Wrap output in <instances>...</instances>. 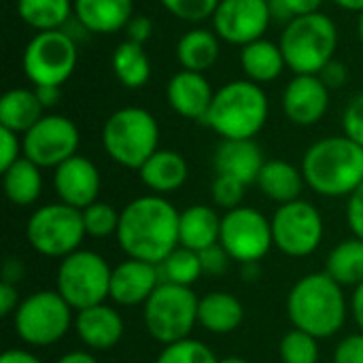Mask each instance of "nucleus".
Masks as SVG:
<instances>
[{
	"mask_svg": "<svg viewBox=\"0 0 363 363\" xmlns=\"http://www.w3.org/2000/svg\"><path fill=\"white\" fill-rule=\"evenodd\" d=\"M179 217L164 196H140L123 206L115 236L128 257L160 266L179 247Z\"/></svg>",
	"mask_w": 363,
	"mask_h": 363,
	"instance_id": "nucleus-1",
	"label": "nucleus"
},
{
	"mask_svg": "<svg viewBox=\"0 0 363 363\" xmlns=\"http://www.w3.org/2000/svg\"><path fill=\"white\" fill-rule=\"evenodd\" d=\"M302 174L323 198L351 196L363 183V147L349 136L321 138L304 153Z\"/></svg>",
	"mask_w": 363,
	"mask_h": 363,
	"instance_id": "nucleus-2",
	"label": "nucleus"
},
{
	"mask_svg": "<svg viewBox=\"0 0 363 363\" xmlns=\"http://www.w3.org/2000/svg\"><path fill=\"white\" fill-rule=\"evenodd\" d=\"M287 315L296 330L315 338H332L347 319L342 287L328 272L306 274L287 296Z\"/></svg>",
	"mask_w": 363,
	"mask_h": 363,
	"instance_id": "nucleus-3",
	"label": "nucleus"
},
{
	"mask_svg": "<svg viewBox=\"0 0 363 363\" xmlns=\"http://www.w3.org/2000/svg\"><path fill=\"white\" fill-rule=\"evenodd\" d=\"M268 119V96L253 81H230L215 91L202 123L223 140L255 138Z\"/></svg>",
	"mask_w": 363,
	"mask_h": 363,
	"instance_id": "nucleus-4",
	"label": "nucleus"
},
{
	"mask_svg": "<svg viewBox=\"0 0 363 363\" xmlns=\"http://www.w3.org/2000/svg\"><path fill=\"white\" fill-rule=\"evenodd\" d=\"M279 45L287 66L296 74H319L334 60L338 28L334 19L321 11L291 17Z\"/></svg>",
	"mask_w": 363,
	"mask_h": 363,
	"instance_id": "nucleus-5",
	"label": "nucleus"
},
{
	"mask_svg": "<svg viewBox=\"0 0 363 363\" xmlns=\"http://www.w3.org/2000/svg\"><path fill=\"white\" fill-rule=\"evenodd\" d=\"M102 145L113 162L130 170H140V166L157 151L160 125L147 108L125 106L106 119L102 128Z\"/></svg>",
	"mask_w": 363,
	"mask_h": 363,
	"instance_id": "nucleus-6",
	"label": "nucleus"
},
{
	"mask_svg": "<svg viewBox=\"0 0 363 363\" xmlns=\"http://www.w3.org/2000/svg\"><path fill=\"white\" fill-rule=\"evenodd\" d=\"M143 306V321L149 336L166 347L189 338L198 323L200 298L191 287L162 283Z\"/></svg>",
	"mask_w": 363,
	"mask_h": 363,
	"instance_id": "nucleus-7",
	"label": "nucleus"
},
{
	"mask_svg": "<svg viewBox=\"0 0 363 363\" xmlns=\"http://www.w3.org/2000/svg\"><path fill=\"white\" fill-rule=\"evenodd\" d=\"M111 274L113 268L102 255L79 249L60 262L55 291L79 313L111 298Z\"/></svg>",
	"mask_w": 363,
	"mask_h": 363,
	"instance_id": "nucleus-8",
	"label": "nucleus"
},
{
	"mask_svg": "<svg viewBox=\"0 0 363 363\" xmlns=\"http://www.w3.org/2000/svg\"><path fill=\"white\" fill-rule=\"evenodd\" d=\"M85 236L83 211L64 202L36 208L26 223V238L30 247L45 257H68L81 249Z\"/></svg>",
	"mask_w": 363,
	"mask_h": 363,
	"instance_id": "nucleus-9",
	"label": "nucleus"
},
{
	"mask_svg": "<svg viewBox=\"0 0 363 363\" xmlns=\"http://www.w3.org/2000/svg\"><path fill=\"white\" fill-rule=\"evenodd\" d=\"M72 308L57 291H36L21 300L13 315V325L21 342L30 347H49L62 340L72 319Z\"/></svg>",
	"mask_w": 363,
	"mask_h": 363,
	"instance_id": "nucleus-10",
	"label": "nucleus"
},
{
	"mask_svg": "<svg viewBox=\"0 0 363 363\" xmlns=\"http://www.w3.org/2000/svg\"><path fill=\"white\" fill-rule=\"evenodd\" d=\"M77 45L62 30L38 32L23 51V72L36 85H60L77 68Z\"/></svg>",
	"mask_w": 363,
	"mask_h": 363,
	"instance_id": "nucleus-11",
	"label": "nucleus"
},
{
	"mask_svg": "<svg viewBox=\"0 0 363 363\" xmlns=\"http://www.w3.org/2000/svg\"><path fill=\"white\" fill-rule=\"evenodd\" d=\"M219 245L234 262L259 264L274 247L272 223L255 208L238 206L221 217Z\"/></svg>",
	"mask_w": 363,
	"mask_h": 363,
	"instance_id": "nucleus-12",
	"label": "nucleus"
},
{
	"mask_svg": "<svg viewBox=\"0 0 363 363\" xmlns=\"http://www.w3.org/2000/svg\"><path fill=\"white\" fill-rule=\"evenodd\" d=\"M270 223L274 247L289 257H308L323 242V217L306 200L281 204Z\"/></svg>",
	"mask_w": 363,
	"mask_h": 363,
	"instance_id": "nucleus-13",
	"label": "nucleus"
},
{
	"mask_svg": "<svg viewBox=\"0 0 363 363\" xmlns=\"http://www.w3.org/2000/svg\"><path fill=\"white\" fill-rule=\"evenodd\" d=\"M23 157L34 162L38 168H57L79 149V130L64 115H43L23 138Z\"/></svg>",
	"mask_w": 363,
	"mask_h": 363,
	"instance_id": "nucleus-14",
	"label": "nucleus"
},
{
	"mask_svg": "<svg viewBox=\"0 0 363 363\" xmlns=\"http://www.w3.org/2000/svg\"><path fill=\"white\" fill-rule=\"evenodd\" d=\"M272 19L268 0H219L213 13L215 34L232 45H249L264 38Z\"/></svg>",
	"mask_w": 363,
	"mask_h": 363,
	"instance_id": "nucleus-15",
	"label": "nucleus"
},
{
	"mask_svg": "<svg viewBox=\"0 0 363 363\" xmlns=\"http://www.w3.org/2000/svg\"><path fill=\"white\" fill-rule=\"evenodd\" d=\"M53 187L60 202L83 211L89 204L98 202L102 179L91 160L83 155H72L55 168Z\"/></svg>",
	"mask_w": 363,
	"mask_h": 363,
	"instance_id": "nucleus-16",
	"label": "nucleus"
},
{
	"mask_svg": "<svg viewBox=\"0 0 363 363\" xmlns=\"http://www.w3.org/2000/svg\"><path fill=\"white\" fill-rule=\"evenodd\" d=\"M330 106V87L319 74H296L283 91V111L296 125L319 123Z\"/></svg>",
	"mask_w": 363,
	"mask_h": 363,
	"instance_id": "nucleus-17",
	"label": "nucleus"
},
{
	"mask_svg": "<svg viewBox=\"0 0 363 363\" xmlns=\"http://www.w3.org/2000/svg\"><path fill=\"white\" fill-rule=\"evenodd\" d=\"M160 285L162 274L155 264L128 257L113 268L111 300L119 306H138L145 304Z\"/></svg>",
	"mask_w": 363,
	"mask_h": 363,
	"instance_id": "nucleus-18",
	"label": "nucleus"
},
{
	"mask_svg": "<svg viewBox=\"0 0 363 363\" xmlns=\"http://www.w3.org/2000/svg\"><path fill=\"white\" fill-rule=\"evenodd\" d=\"M166 98L172 111L179 113L181 117L204 121L213 104L215 91L211 89V83L202 72L181 70L168 81Z\"/></svg>",
	"mask_w": 363,
	"mask_h": 363,
	"instance_id": "nucleus-19",
	"label": "nucleus"
},
{
	"mask_svg": "<svg viewBox=\"0 0 363 363\" xmlns=\"http://www.w3.org/2000/svg\"><path fill=\"white\" fill-rule=\"evenodd\" d=\"M74 332L87 349L111 351L123 338V319L113 306L98 304L77 313Z\"/></svg>",
	"mask_w": 363,
	"mask_h": 363,
	"instance_id": "nucleus-20",
	"label": "nucleus"
},
{
	"mask_svg": "<svg viewBox=\"0 0 363 363\" xmlns=\"http://www.w3.org/2000/svg\"><path fill=\"white\" fill-rule=\"evenodd\" d=\"M266 160L253 138L249 140H223L215 151L217 174H228L245 185L257 183V177Z\"/></svg>",
	"mask_w": 363,
	"mask_h": 363,
	"instance_id": "nucleus-21",
	"label": "nucleus"
},
{
	"mask_svg": "<svg viewBox=\"0 0 363 363\" xmlns=\"http://www.w3.org/2000/svg\"><path fill=\"white\" fill-rule=\"evenodd\" d=\"M221 217L206 204H194L179 217V247L202 253L208 247L219 245Z\"/></svg>",
	"mask_w": 363,
	"mask_h": 363,
	"instance_id": "nucleus-22",
	"label": "nucleus"
},
{
	"mask_svg": "<svg viewBox=\"0 0 363 363\" xmlns=\"http://www.w3.org/2000/svg\"><path fill=\"white\" fill-rule=\"evenodd\" d=\"M140 181L157 196L181 189L189 177L187 162L181 153L170 149H157L138 170Z\"/></svg>",
	"mask_w": 363,
	"mask_h": 363,
	"instance_id": "nucleus-23",
	"label": "nucleus"
},
{
	"mask_svg": "<svg viewBox=\"0 0 363 363\" xmlns=\"http://www.w3.org/2000/svg\"><path fill=\"white\" fill-rule=\"evenodd\" d=\"M74 13L83 28L96 34H113L134 17L132 0H74Z\"/></svg>",
	"mask_w": 363,
	"mask_h": 363,
	"instance_id": "nucleus-24",
	"label": "nucleus"
},
{
	"mask_svg": "<svg viewBox=\"0 0 363 363\" xmlns=\"http://www.w3.org/2000/svg\"><path fill=\"white\" fill-rule=\"evenodd\" d=\"M304 183L302 170L285 160H268L257 177V187L262 194L279 206L300 200Z\"/></svg>",
	"mask_w": 363,
	"mask_h": 363,
	"instance_id": "nucleus-25",
	"label": "nucleus"
},
{
	"mask_svg": "<svg viewBox=\"0 0 363 363\" xmlns=\"http://www.w3.org/2000/svg\"><path fill=\"white\" fill-rule=\"evenodd\" d=\"M245 308L240 300L228 291H213L200 298L198 323L211 334H232L240 328Z\"/></svg>",
	"mask_w": 363,
	"mask_h": 363,
	"instance_id": "nucleus-26",
	"label": "nucleus"
},
{
	"mask_svg": "<svg viewBox=\"0 0 363 363\" xmlns=\"http://www.w3.org/2000/svg\"><path fill=\"white\" fill-rule=\"evenodd\" d=\"M45 106L40 104L34 89L15 87L0 98V128L15 134H26L32 125L40 121Z\"/></svg>",
	"mask_w": 363,
	"mask_h": 363,
	"instance_id": "nucleus-27",
	"label": "nucleus"
},
{
	"mask_svg": "<svg viewBox=\"0 0 363 363\" xmlns=\"http://www.w3.org/2000/svg\"><path fill=\"white\" fill-rule=\"evenodd\" d=\"M240 64L249 81L257 85L279 79L283 68L287 66L281 45L266 40V38L245 45L240 51Z\"/></svg>",
	"mask_w": 363,
	"mask_h": 363,
	"instance_id": "nucleus-28",
	"label": "nucleus"
},
{
	"mask_svg": "<svg viewBox=\"0 0 363 363\" xmlns=\"http://www.w3.org/2000/svg\"><path fill=\"white\" fill-rule=\"evenodd\" d=\"M219 36L204 28H194L181 36L177 45V60L183 70L206 72L219 60Z\"/></svg>",
	"mask_w": 363,
	"mask_h": 363,
	"instance_id": "nucleus-29",
	"label": "nucleus"
},
{
	"mask_svg": "<svg viewBox=\"0 0 363 363\" xmlns=\"http://www.w3.org/2000/svg\"><path fill=\"white\" fill-rule=\"evenodd\" d=\"M4 196L15 206H30L40 198L43 177L40 168L28 157H19L11 168L2 172Z\"/></svg>",
	"mask_w": 363,
	"mask_h": 363,
	"instance_id": "nucleus-30",
	"label": "nucleus"
},
{
	"mask_svg": "<svg viewBox=\"0 0 363 363\" xmlns=\"http://www.w3.org/2000/svg\"><path fill=\"white\" fill-rule=\"evenodd\" d=\"M325 272L340 287H359L363 283V240L349 238L332 249L325 262Z\"/></svg>",
	"mask_w": 363,
	"mask_h": 363,
	"instance_id": "nucleus-31",
	"label": "nucleus"
},
{
	"mask_svg": "<svg viewBox=\"0 0 363 363\" xmlns=\"http://www.w3.org/2000/svg\"><path fill=\"white\" fill-rule=\"evenodd\" d=\"M113 72L130 89L145 87L151 79V62L143 45L125 40L113 53Z\"/></svg>",
	"mask_w": 363,
	"mask_h": 363,
	"instance_id": "nucleus-32",
	"label": "nucleus"
},
{
	"mask_svg": "<svg viewBox=\"0 0 363 363\" xmlns=\"http://www.w3.org/2000/svg\"><path fill=\"white\" fill-rule=\"evenodd\" d=\"M70 9V0H17L19 17L38 32L60 30L68 19Z\"/></svg>",
	"mask_w": 363,
	"mask_h": 363,
	"instance_id": "nucleus-33",
	"label": "nucleus"
},
{
	"mask_svg": "<svg viewBox=\"0 0 363 363\" xmlns=\"http://www.w3.org/2000/svg\"><path fill=\"white\" fill-rule=\"evenodd\" d=\"M157 268L162 274V283L181 287H191L204 272L200 253L185 247H177Z\"/></svg>",
	"mask_w": 363,
	"mask_h": 363,
	"instance_id": "nucleus-34",
	"label": "nucleus"
},
{
	"mask_svg": "<svg viewBox=\"0 0 363 363\" xmlns=\"http://www.w3.org/2000/svg\"><path fill=\"white\" fill-rule=\"evenodd\" d=\"M319 338L302 332V330H291L283 336L279 345L281 362L283 363H319Z\"/></svg>",
	"mask_w": 363,
	"mask_h": 363,
	"instance_id": "nucleus-35",
	"label": "nucleus"
},
{
	"mask_svg": "<svg viewBox=\"0 0 363 363\" xmlns=\"http://www.w3.org/2000/svg\"><path fill=\"white\" fill-rule=\"evenodd\" d=\"M155 363H219L215 353L200 340L185 338L172 345H166L157 355Z\"/></svg>",
	"mask_w": 363,
	"mask_h": 363,
	"instance_id": "nucleus-36",
	"label": "nucleus"
},
{
	"mask_svg": "<svg viewBox=\"0 0 363 363\" xmlns=\"http://www.w3.org/2000/svg\"><path fill=\"white\" fill-rule=\"evenodd\" d=\"M121 211H117L108 202H94L87 208H83V223L85 232L91 238H106L111 234H117Z\"/></svg>",
	"mask_w": 363,
	"mask_h": 363,
	"instance_id": "nucleus-37",
	"label": "nucleus"
},
{
	"mask_svg": "<svg viewBox=\"0 0 363 363\" xmlns=\"http://www.w3.org/2000/svg\"><path fill=\"white\" fill-rule=\"evenodd\" d=\"M166 11H170L174 17L183 21H204L206 17H213L219 0H160Z\"/></svg>",
	"mask_w": 363,
	"mask_h": 363,
	"instance_id": "nucleus-38",
	"label": "nucleus"
},
{
	"mask_svg": "<svg viewBox=\"0 0 363 363\" xmlns=\"http://www.w3.org/2000/svg\"><path fill=\"white\" fill-rule=\"evenodd\" d=\"M245 189L247 185L240 183L238 179L228 177V174H217V179L213 181V200L219 208L234 211L240 206L245 198Z\"/></svg>",
	"mask_w": 363,
	"mask_h": 363,
	"instance_id": "nucleus-39",
	"label": "nucleus"
},
{
	"mask_svg": "<svg viewBox=\"0 0 363 363\" xmlns=\"http://www.w3.org/2000/svg\"><path fill=\"white\" fill-rule=\"evenodd\" d=\"M342 128H345V136H349L351 140L363 147V94L355 96L345 108Z\"/></svg>",
	"mask_w": 363,
	"mask_h": 363,
	"instance_id": "nucleus-40",
	"label": "nucleus"
},
{
	"mask_svg": "<svg viewBox=\"0 0 363 363\" xmlns=\"http://www.w3.org/2000/svg\"><path fill=\"white\" fill-rule=\"evenodd\" d=\"M23 153V145L19 140V134L0 128V170L4 172L6 168H11Z\"/></svg>",
	"mask_w": 363,
	"mask_h": 363,
	"instance_id": "nucleus-41",
	"label": "nucleus"
},
{
	"mask_svg": "<svg viewBox=\"0 0 363 363\" xmlns=\"http://www.w3.org/2000/svg\"><path fill=\"white\" fill-rule=\"evenodd\" d=\"M334 363H363V332L340 340L334 351Z\"/></svg>",
	"mask_w": 363,
	"mask_h": 363,
	"instance_id": "nucleus-42",
	"label": "nucleus"
},
{
	"mask_svg": "<svg viewBox=\"0 0 363 363\" xmlns=\"http://www.w3.org/2000/svg\"><path fill=\"white\" fill-rule=\"evenodd\" d=\"M200 259H202V268L206 274H223L230 266V255L228 251L221 247V245H215V247H208L200 253Z\"/></svg>",
	"mask_w": 363,
	"mask_h": 363,
	"instance_id": "nucleus-43",
	"label": "nucleus"
},
{
	"mask_svg": "<svg viewBox=\"0 0 363 363\" xmlns=\"http://www.w3.org/2000/svg\"><path fill=\"white\" fill-rule=\"evenodd\" d=\"M347 223L355 238L363 240V183L349 196L347 204Z\"/></svg>",
	"mask_w": 363,
	"mask_h": 363,
	"instance_id": "nucleus-44",
	"label": "nucleus"
},
{
	"mask_svg": "<svg viewBox=\"0 0 363 363\" xmlns=\"http://www.w3.org/2000/svg\"><path fill=\"white\" fill-rule=\"evenodd\" d=\"M125 30H128V40L145 45L151 38V34H153V21L147 15H134L128 21Z\"/></svg>",
	"mask_w": 363,
	"mask_h": 363,
	"instance_id": "nucleus-45",
	"label": "nucleus"
},
{
	"mask_svg": "<svg viewBox=\"0 0 363 363\" xmlns=\"http://www.w3.org/2000/svg\"><path fill=\"white\" fill-rule=\"evenodd\" d=\"M319 77H321V81L330 87V89H334V87H342L345 83H347V68H345V64L342 62H338V60H332L321 72H319Z\"/></svg>",
	"mask_w": 363,
	"mask_h": 363,
	"instance_id": "nucleus-46",
	"label": "nucleus"
},
{
	"mask_svg": "<svg viewBox=\"0 0 363 363\" xmlns=\"http://www.w3.org/2000/svg\"><path fill=\"white\" fill-rule=\"evenodd\" d=\"M21 304L19 300V291L13 283H0V315L2 317H9V315H15L17 306Z\"/></svg>",
	"mask_w": 363,
	"mask_h": 363,
	"instance_id": "nucleus-47",
	"label": "nucleus"
},
{
	"mask_svg": "<svg viewBox=\"0 0 363 363\" xmlns=\"http://www.w3.org/2000/svg\"><path fill=\"white\" fill-rule=\"evenodd\" d=\"M321 2H323V0H281L283 9H285L287 13H291L294 17L319 13Z\"/></svg>",
	"mask_w": 363,
	"mask_h": 363,
	"instance_id": "nucleus-48",
	"label": "nucleus"
},
{
	"mask_svg": "<svg viewBox=\"0 0 363 363\" xmlns=\"http://www.w3.org/2000/svg\"><path fill=\"white\" fill-rule=\"evenodd\" d=\"M34 91H36V96H38V100H40V104L45 108L55 106L60 102V98H62V87L60 85H36Z\"/></svg>",
	"mask_w": 363,
	"mask_h": 363,
	"instance_id": "nucleus-49",
	"label": "nucleus"
},
{
	"mask_svg": "<svg viewBox=\"0 0 363 363\" xmlns=\"http://www.w3.org/2000/svg\"><path fill=\"white\" fill-rule=\"evenodd\" d=\"M0 363H43L34 353L30 351H21V349H11V351H4Z\"/></svg>",
	"mask_w": 363,
	"mask_h": 363,
	"instance_id": "nucleus-50",
	"label": "nucleus"
},
{
	"mask_svg": "<svg viewBox=\"0 0 363 363\" xmlns=\"http://www.w3.org/2000/svg\"><path fill=\"white\" fill-rule=\"evenodd\" d=\"M21 277H23V266H21V262L19 259H9L6 264H4V272H2V281L4 283H19L21 281Z\"/></svg>",
	"mask_w": 363,
	"mask_h": 363,
	"instance_id": "nucleus-51",
	"label": "nucleus"
},
{
	"mask_svg": "<svg viewBox=\"0 0 363 363\" xmlns=\"http://www.w3.org/2000/svg\"><path fill=\"white\" fill-rule=\"evenodd\" d=\"M351 308H353V317H355V323L357 328L363 332V283L359 287H355V294H353V302H351Z\"/></svg>",
	"mask_w": 363,
	"mask_h": 363,
	"instance_id": "nucleus-52",
	"label": "nucleus"
},
{
	"mask_svg": "<svg viewBox=\"0 0 363 363\" xmlns=\"http://www.w3.org/2000/svg\"><path fill=\"white\" fill-rule=\"evenodd\" d=\"M55 363H98L96 357L91 353H85V351H72V353H66L62 355Z\"/></svg>",
	"mask_w": 363,
	"mask_h": 363,
	"instance_id": "nucleus-53",
	"label": "nucleus"
},
{
	"mask_svg": "<svg viewBox=\"0 0 363 363\" xmlns=\"http://www.w3.org/2000/svg\"><path fill=\"white\" fill-rule=\"evenodd\" d=\"M338 6L347 9V11H355V13H363V0H334Z\"/></svg>",
	"mask_w": 363,
	"mask_h": 363,
	"instance_id": "nucleus-54",
	"label": "nucleus"
},
{
	"mask_svg": "<svg viewBox=\"0 0 363 363\" xmlns=\"http://www.w3.org/2000/svg\"><path fill=\"white\" fill-rule=\"evenodd\" d=\"M219 363H249L247 359H242V357H223V359H219Z\"/></svg>",
	"mask_w": 363,
	"mask_h": 363,
	"instance_id": "nucleus-55",
	"label": "nucleus"
},
{
	"mask_svg": "<svg viewBox=\"0 0 363 363\" xmlns=\"http://www.w3.org/2000/svg\"><path fill=\"white\" fill-rule=\"evenodd\" d=\"M359 40H362L363 45V13L359 15Z\"/></svg>",
	"mask_w": 363,
	"mask_h": 363,
	"instance_id": "nucleus-56",
	"label": "nucleus"
}]
</instances>
